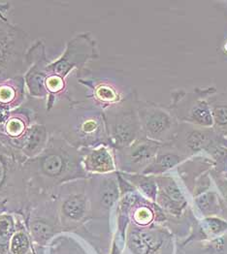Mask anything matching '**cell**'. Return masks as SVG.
Returning a JSON list of instances; mask_svg holds the SVG:
<instances>
[{
	"label": "cell",
	"instance_id": "obj_1",
	"mask_svg": "<svg viewBox=\"0 0 227 254\" xmlns=\"http://www.w3.org/2000/svg\"><path fill=\"white\" fill-rule=\"evenodd\" d=\"M99 57L97 45L89 33H82L66 43L58 59L51 61L42 39L32 43L27 53L28 69L23 75L28 96L44 101L45 113L70 100L68 78Z\"/></svg>",
	"mask_w": 227,
	"mask_h": 254
},
{
	"label": "cell",
	"instance_id": "obj_2",
	"mask_svg": "<svg viewBox=\"0 0 227 254\" xmlns=\"http://www.w3.org/2000/svg\"><path fill=\"white\" fill-rule=\"evenodd\" d=\"M22 169L28 192L51 193L63 184L89 177L83 170L80 148L58 134H51L44 150L27 159Z\"/></svg>",
	"mask_w": 227,
	"mask_h": 254
},
{
	"label": "cell",
	"instance_id": "obj_3",
	"mask_svg": "<svg viewBox=\"0 0 227 254\" xmlns=\"http://www.w3.org/2000/svg\"><path fill=\"white\" fill-rule=\"evenodd\" d=\"M45 113L40 111L39 123L45 124L51 134H58L77 148L110 146L104 112L88 101L71 98Z\"/></svg>",
	"mask_w": 227,
	"mask_h": 254
},
{
	"label": "cell",
	"instance_id": "obj_4",
	"mask_svg": "<svg viewBox=\"0 0 227 254\" xmlns=\"http://www.w3.org/2000/svg\"><path fill=\"white\" fill-rule=\"evenodd\" d=\"M26 161L21 151L0 140V201L13 213L23 216L28 203V188L22 169Z\"/></svg>",
	"mask_w": 227,
	"mask_h": 254
},
{
	"label": "cell",
	"instance_id": "obj_5",
	"mask_svg": "<svg viewBox=\"0 0 227 254\" xmlns=\"http://www.w3.org/2000/svg\"><path fill=\"white\" fill-rule=\"evenodd\" d=\"M23 219L31 240L41 247L63 232L57 201L52 193L28 192Z\"/></svg>",
	"mask_w": 227,
	"mask_h": 254
},
{
	"label": "cell",
	"instance_id": "obj_6",
	"mask_svg": "<svg viewBox=\"0 0 227 254\" xmlns=\"http://www.w3.org/2000/svg\"><path fill=\"white\" fill-rule=\"evenodd\" d=\"M87 179L63 184L51 192L57 201L63 232H85L84 225L90 221Z\"/></svg>",
	"mask_w": 227,
	"mask_h": 254
},
{
	"label": "cell",
	"instance_id": "obj_7",
	"mask_svg": "<svg viewBox=\"0 0 227 254\" xmlns=\"http://www.w3.org/2000/svg\"><path fill=\"white\" fill-rule=\"evenodd\" d=\"M31 45L30 36L19 25L0 20V81L26 73Z\"/></svg>",
	"mask_w": 227,
	"mask_h": 254
},
{
	"label": "cell",
	"instance_id": "obj_8",
	"mask_svg": "<svg viewBox=\"0 0 227 254\" xmlns=\"http://www.w3.org/2000/svg\"><path fill=\"white\" fill-rule=\"evenodd\" d=\"M136 93L103 111L110 145L113 149L126 148L143 137L136 110Z\"/></svg>",
	"mask_w": 227,
	"mask_h": 254
},
{
	"label": "cell",
	"instance_id": "obj_9",
	"mask_svg": "<svg viewBox=\"0 0 227 254\" xmlns=\"http://www.w3.org/2000/svg\"><path fill=\"white\" fill-rule=\"evenodd\" d=\"M124 247L128 254H176L174 235L157 223L146 227L129 223Z\"/></svg>",
	"mask_w": 227,
	"mask_h": 254
},
{
	"label": "cell",
	"instance_id": "obj_10",
	"mask_svg": "<svg viewBox=\"0 0 227 254\" xmlns=\"http://www.w3.org/2000/svg\"><path fill=\"white\" fill-rule=\"evenodd\" d=\"M75 75L77 82L86 88L87 101L102 111L120 104L133 93L112 76L93 74L85 68L77 71Z\"/></svg>",
	"mask_w": 227,
	"mask_h": 254
},
{
	"label": "cell",
	"instance_id": "obj_11",
	"mask_svg": "<svg viewBox=\"0 0 227 254\" xmlns=\"http://www.w3.org/2000/svg\"><path fill=\"white\" fill-rule=\"evenodd\" d=\"M90 220H109L121 199L118 171L106 175H93L87 179Z\"/></svg>",
	"mask_w": 227,
	"mask_h": 254
},
{
	"label": "cell",
	"instance_id": "obj_12",
	"mask_svg": "<svg viewBox=\"0 0 227 254\" xmlns=\"http://www.w3.org/2000/svg\"><path fill=\"white\" fill-rule=\"evenodd\" d=\"M136 110L144 137L160 144L172 143L179 128L173 115L161 107L138 99Z\"/></svg>",
	"mask_w": 227,
	"mask_h": 254
},
{
	"label": "cell",
	"instance_id": "obj_13",
	"mask_svg": "<svg viewBox=\"0 0 227 254\" xmlns=\"http://www.w3.org/2000/svg\"><path fill=\"white\" fill-rule=\"evenodd\" d=\"M42 100L28 96L22 106L13 110L9 118L0 126V140L14 149L21 151L26 134L35 123H39Z\"/></svg>",
	"mask_w": 227,
	"mask_h": 254
},
{
	"label": "cell",
	"instance_id": "obj_14",
	"mask_svg": "<svg viewBox=\"0 0 227 254\" xmlns=\"http://www.w3.org/2000/svg\"><path fill=\"white\" fill-rule=\"evenodd\" d=\"M162 144L141 137L126 148L114 149L117 171L126 174H143Z\"/></svg>",
	"mask_w": 227,
	"mask_h": 254
},
{
	"label": "cell",
	"instance_id": "obj_15",
	"mask_svg": "<svg viewBox=\"0 0 227 254\" xmlns=\"http://www.w3.org/2000/svg\"><path fill=\"white\" fill-rule=\"evenodd\" d=\"M157 184L155 204L170 216L181 218L188 206L186 194L176 179L170 175L154 176Z\"/></svg>",
	"mask_w": 227,
	"mask_h": 254
},
{
	"label": "cell",
	"instance_id": "obj_16",
	"mask_svg": "<svg viewBox=\"0 0 227 254\" xmlns=\"http://www.w3.org/2000/svg\"><path fill=\"white\" fill-rule=\"evenodd\" d=\"M217 138V132L207 129V127L183 124L179 125L177 134L170 144L189 157L210 148Z\"/></svg>",
	"mask_w": 227,
	"mask_h": 254
},
{
	"label": "cell",
	"instance_id": "obj_17",
	"mask_svg": "<svg viewBox=\"0 0 227 254\" xmlns=\"http://www.w3.org/2000/svg\"><path fill=\"white\" fill-rule=\"evenodd\" d=\"M175 118H179L193 126L211 127L214 126L211 108L197 93H188L175 105Z\"/></svg>",
	"mask_w": 227,
	"mask_h": 254
},
{
	"label": "cell",
	"instance_id": "obj_18",
	"mask_svg": "<svg viewBox=\"0 0 227 254\" xmlns=\"http://www.w3.org/2000/svg\"><path fill=\"white\" fill-rule=\"evenodd\" d=\"M80 151L83 170L88 176L117 172L114 149L110 146L80 148Z\"/></svg>",
	"mask_w": 227,
	"mask_h": 254
},
{
	"label": "cell",
	"instance_id": "obj_19",
	"mask_svg": "<svg viewBox=\"0 0 227 254\" xmlns=\"http://www.w3.org/2000/svg\"><path fill=\"white\" fill-rule=\"evenodd\" d=\"M28 98L23 76L0 81V107L10 111L22 106Z\"/></svg>",
	"mask_w": 227,
	"mask_h": 254
},
{
	"label": "cell",
	"instance_id": "obj_20",
	"mask_svg": "<svg viewBox=\"0 0 227 254\" xmlns=\"http://www.w3.org/2000/svg\"><path fill=\"white\" fill-rule=\"evenodd\" d=\"M188 156L173 147L171 144H162L151 164L145 170L143 174L151 176L163 175L170 170L181 164Z\"/></svg>",
	"mask_w": 227,
	"mask_h": 254
},
{
	"label": "cell",
	"instance_id": "obj_21",
	"mask_svg": "<svg viewBox=\"0 0 227 254\" xmlns=\"http://www.w3.org/2000/svg\"><path fill=\"white\" fill-rule=\"evenodd\" d=\"M51 132L43 123H35L28 130L21 152L25 159H30L40 154L46 148Z\"/></svg>",
	"mask_w": 227,
	"mask_h": 254
},
{
	"label": "cell",
	"instance_id": "obj_22",
	"mask_svg": "<svg viewBox=\"0 0 227 254\" xmlns=\"http://www.w3.org/2000/svg\"><path fill=\"white\" fill-rule=\"evenodd\" d=\"M119 173L143 197L151 202L155 203L157 195V184L154 176L145 174H126L121 172Z\"/></svg>",
	"mask_w": 227,
	"mask_h": 254
},
{
	"label": "cell",
	"instance_id": "obj_23",
	"mask_svg": "<svg viewBox=\"0 0 227 254\" xmlns=\"http://www.w3.org/2000/svg\"><path fill=\"white\" fill-rule=\"evenodd\" d=\"M195 206L203 217L219 216L225 210L227 206L224 205V201L216 192H203L199 194L195 200Z\"/></svg>",
	"mask_w": 227,
	"mask_h": 254
},
{
	"label": "cell",
	"instance_id": "obj_24",
	"mask_svg": "<svg viewBox=\"0 0 227 254\" xmlns=\"http://www.w3.org/2000/svg\"><path fill=\"white\" fill-rule=\"evenodd\" d=\"M30 240L31 238L26 229L23 216L18 214L17 229L10 243L9 254H30V250L33 249Z\"/></svg>",
	"mask_w": 227,
	"mask_h": 254
},
{
	"label": "cell",
	"instance_id": "obj_25",
	"mask_svg": "<svg viewBox=\"0 0 227 254\" xmlns=\"http://www.w3.org/2000/svg\"><path fill=\"white\" fill-rule=\"evenodd\" d=\"M18 214L10 212L0 214V254H9L10 243L17 229Z\"/></svg>",
	"mask_w": 227,
	"mask_h": 254
},
{
	"label": "cell",
	"instance_id": "obj_26",
	"mask_svg": "<svg viewBox=\"0 0 227 254\" xmlns=\"http://www.w3.org/2000/svg\"><path fill=\"white\" fill-rule=\"evenodd\" d=\"M211 112L217 131L227 133V93L221 94L212 102Z\"/></svg>",
	"mask_w": 227,
	"mask_h": 254
},
{
	"label": "cell",
	"instance_id": "obj_27",
	"mask_svg": "<svg viewBox=\"0 0 227 254\" xmlns=\"http://www.w3.org/2000/svg\"><path fill=\"white\" fill-rule=\"evenodd\" d=\"M215 181L218 185L219 190L222 192V196H223L224 201L226 202L227 207V180L223 177L215 175Z\"/></svg>",
	"mask_w": 227,
	"mask_h": 254
},
{
	"label": "cell",
	"instance_id": "obj_28",
	"mask_svg": "<svg viewBox=\"0 0 227 254\" xmlns=\"http://www.w3.org/2000/svg\"><path fill=\"white\" fill-rule=\"evenodd\" d=\"M218 253H219V251L214 246H211L202 254H217Z\"/></svg>",
	"mask_w": 227,
	"mask_h": 254
},
{
	"label": "cell",
	"instance_id": "obj_29",
	"mask_svg": "<svg viewBox=\"0 0 227 254\" xmlns=\"http://www.w3.org/2000/svg\"><path fill=\"white\" fill-rule=\"evenodd\" d=\"M5 212H9V210H8V208H7L6 204H5L4 202L0 201V214Z\"/></svg>",
	"mask_w": 227,
	"mask_h": 254
}]
</instances>
